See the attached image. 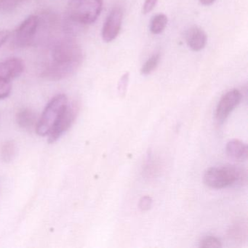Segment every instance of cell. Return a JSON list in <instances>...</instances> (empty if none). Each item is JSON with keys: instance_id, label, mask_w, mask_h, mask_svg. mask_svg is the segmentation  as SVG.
Listing matches in <instances>:
<instances>
[{"instance_id": "22", "label": "cell", "mask_w": 248, "mask_h": 248, "mask_svg": "<svg viewBox=\"0 0 248 248\" xmlns=\"http://www.w3.org/2000/svg\"><path fill=\"white\" fill-rule=\"evenodd\" d=\"M158 0H145L144 4L143 5L142 12L143 14H148L153 11L154 8L156 7Z\"/></svg>"}, {"instance_id": "11", "label": "cell", "mask_w": 248, "mask_h": 248, "mask_svg": "<svg viewBox=\"0 0 248 248\" xmlns=\"http://www.w3.org/2000/svg\"><path fill=\"white\" fill-rule=\"evenodd\" d=\"M226 153L232 159L243 162L248 159V148L246 143L237 139H233L226 145Z\"/></svg>"}, {"instance_id": "20", "label": "cell", "mask_w": 248, "mask_h": 248, "mask_svg": "<svg viewBox=\"0 0 248 248\" xmlns=\"http://www.w3.org/2000/svg\"><path fill=\"white\" fill-rule=\"evenodd\" d=\"M12 91L11 80L0 79V100L8 98Z\"/></svg>"}, {"instance_id": "12", "label": "cell", "mask_w": 248, "mask_h": 248, "mask_svg": "<svg viewBox=\"0 0 248 248\" xmlns=\"http://www.w3.org/2000/svg\"><path fill=\"white\" fill-rule=\"evenodd\" d=\"M38 119L34 111L30 108L21 110L16 115V123L21 128L31 130L36 128Z\"/></svg>"}, {"instance_id": "14", "label": "cell", "mask_w": 248, "mask_h": 248, "mask_svg": "<svg viewBox=\"0 0 248 248\" xmlns=\"http://www.w3.org/2000/svg\"><path fill=\"white\" fill-rule=\"evenodd\" d=\"M168 18L165 14H157L152 18L150 23V31L152 34H159L163 32L168 25Z\"/></svg>"}, {"instance_id": "2", "label": "cell", "mask_w": 248, "mask_h": 248, "mask_svg": "<svg viewBox=\"0 0 248 248\" xmlns=\"http://www.w3.org/2000/svg\"><path fill=\"white\" fill-rule=\"evenodd\" d=\"M204 182L210 188H227L247 182V172L237 165H226L209 168L204 175Z\"/></svg>"}, {"instance_id": "3", "label": "cell", "mask_w": 248, "mask_h": 248, "mask_svg": "<svg viewBox=\"0 0 248 248\" xmlns=\"http://www.w3.org/2000/svg\"><path fill=\"white\" fill-rule=\"evenodd\" d=\"M102 8L103 0H71L66 8L67 21L79 27L93 24Z\"/></svg>"}, {"instance_id": "15", "label": "cell", "mask_w": 248, "mask_h": 248, "mask_svg": "<svg viewBox=\"0 0 248 248\" xmlns=\"http://www.w3.org/2000/svg\"><path fill=\"white\" fill-rule=\"evenodd\" d=\"M16 145L13 140H8L2 144L0 149L1 159L5 162H10L14 160L16 155Z\"/></svg>"}, {"instance_id": "8", "label": "cell", "mask_w": 248, "mask_h": 248, "mask_svg": "<svg viewBox=\"0 0 248 248\" xmlns=\"http://www.w3.org/2000/svg\"><path fill=\"white\" fill-rule=\"evenodd\" d=\"M242 95L236 89L229 91L222 96L216 108V116L217 121H224L235 108L240 104Z\"/></svg>"}, {"instance_id": "4", "label": "cell", "mask_w": 248, "mask_h": 248, "mask_svg": "<svg viewBox=\"0 0 248 248\" xmlns=\"http://www.w3.org/2000/svg\"><path fill=\"white\" fill-rule=\"evenodd\" d=\"M68 104L67 97L63 94H59L53 97L46 106L40 118L38 119L35 128L37 134L41 136H48L59 121L62 113L66 109Z\"/></svg>"}, {"instance_id": "6", "label": "cell", "mask_w": 248, "mask_h": 248, "mask_svg": "<svg viewBox=\"0 0 248 248\" xmlns=\"http://www.w3.org/2000/svg\"><path fill=\"white\" fill-rule=\"evenodd\" d=\"M79 104L76 102L68 104L66 109L63 111L59 118V121L55 125L50 134L48 135L49 143H52L56 142L66 133L73 124L74 122L76 120L79 113Z\"/></svg>"}, {"instance_id": "18", "label": "cell", "mask_w": 248, "mask_h": 248, "mask_svg": "<svg viewBox=\"0 0 248 248\" xmlns=\"http://www.w3.org/2000/svg\"><path fill=\"white\" fill-rule=\"evenodd\" d=\"M200 248H221L222 245L220 241L217 237L213 236H206L203 238L200 242Z\"/></svg>"}, {"instance_id": "16", "label": "cell", "mask_w": 248, "mask_h": 248, "mask_svg": "<svg viewBox=\"0 0 248 248\" xmlns=\"http://www.w3.org/2000/svg\"><path fill=\"white\" fill-rule=\"evenodd\" d=\"M160 62V55L159 53L152 55L140 69V73L143 75H149L154 72Z\"/></svg>"}, {"instance_id": "7", "label": "cell", "mask_w": 248, "mask_h": 248, "mask_svg": "<svg viewBox=\"0 0 248 248\" xmlns=\"http://www.w3.org/2000/svg\"><path fill=\"white\" fill-rule=\"evenodd\" d=\"M123 19V8L120 6L114 7L107 16L101 31L104 42L111 43L117 38L121 30Z\"/></svg>"}, {"instance_id": "9", "label": "cell", "mask_w": 248, "mask_h": 248, "mask_svg": "<svg viewBox=\"0 0 248 248\" xmlns=\"http://www.w3.org/2000/svg\"><path fill=\"white\" fill-rule=\"evenodd\" d=\"M24 71V62L18 58H11L0 62V79L11 81L18 78Z\"/></svg>"}, {"instance_id": "10", "label": "cell", "mask_w": 248, "mask_h": 248, "mask_svg": "<svg viewBox=\"0 0 248 248\" xmlns=\"http://www.w3.org/2000/svg\"><path fill=\"white\" fill-rule=\"evenodd\" d=\"M186 41L193 51H200L207 44V34L200 27H191L186 34Z\"/></svg>"}, {"instance_id": "19", "label": "cell", "mask_w": 248, "mask_h": 248, "mask_svg": "<svg viewBox=\"0 0 248 248\" xmlns=\"http://www.w3.org/2000/svg\"><path fill=\"white\" fill-rule=\"evenodd\" d=\"M129 79H130V74L129 72H125L118 82V86H117V91H118L119 95L122 98L124 97L127 93V87H128Z\"/></svg>"}, {"instance_id": "13", "label": "cell", "mask_w": 248, "mask_h": 248, "mask_svg": "<svg viewBox=\"0 0 248 248\" xmlns=\"http://www.w3.org/2000/svg\"><path fill=\"white\" fill-rule=\"evenodd\" d=\"M248 227L243 221L236 222L229 231V237L235 242H242L247 237Z\"/></svg>"}, {"instance_id": "23", "label": "cell", "mask_w": 248, "mask_h": 248, "mask_svg": "<svg viewBox=\"0 0 248 248\" xmlns=\"http://www.w3.org/2000/svg\"><path fill=\"white\" fill-rule=\"evenodd\" d=\"M11 31L8 30L0 31V47H2L10 38H11Z\"/></svg>"}, {"instance_id": "24", "label": "cell", "mask_w": 248, "mask_h": 248, "mask_svg": "<svg viewBox=\"0 0 248 248\" xmlns=\"http://www.w3.org/2000/svg\"><path fill=\"white\" fill-rule=\"evenodd\" d=\"M199 1H200L202 5L209 6V5H211L212 4L214 3L216 0H199Z\"/></svg>"}, {"instance_id": "17", "label": "cell", "mask_w": 248, "mask_h": 248, "mask_svg": "<svg viewBox=\"0 0 248 248\" xmlns=\"http://www.w3.org/2000/svg\"><path fill=\"white\" fill-rule=\"evenodd\" d=\"M25 0H0V13L9 14L16 10Z\"/></svg>"}, {"instance_id": "21", "label": "cell", "mask_w": 248, "mask_h": 248, "mask_svg": "<svg viewBox=\"0 0 248 248\" xmlns=\"http://www.w3.org/2000/svg\"><path fill=\"white\" fill-rule=\"evenodd\" d=\"M153 200L149 196H144L139 201V207L142 211H147L152 207Z\"/></svg>"}, {"instance_id": "1", "label": "cell", "mask_w": 248, "mask_h": 248, "mask_svg": "<svg viewBox=\"0 0 248 248\" xmlns=\"http://www.w3.org/2000/svg\"><path fill=\"white\" fill-rule=\"evenodd\" d=\"M52 61L42 77L50 81H59L73 75L83 62L80 46L71 38L56 42L52 48Z\"/></svg>"}, {"instance_id": "5", "label": "cell", "mask_w": 248, "mask_h": 248, "mask_svg": "<svg viewBox=\"0 0 248 248\" xmlns=\"http://www.w3.org/2000/svg\"><path fill=\"white\" fill-rule=\"evenodd\" d=\"M40 20L37 16L31 15L26 18L14 31L11 44L15 48L30 46L36 37Z\"/></svg>"}]
</instances>
